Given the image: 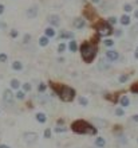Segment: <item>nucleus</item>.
Instances as JSON below:
<instances>
[{
	"label": "nucleus",
	"mask_w": 138,
	"mask_h": 148,
	"mask_svg": "<svg viewBox=\"0 0 138 148\" xmlns=\"http://www.w3.org/2000/svg\"><path fill=\"white\" fill-rule=\"evenodd\" d=\"M50 85L54 88V90L58 93V96L61 97L62 101L70 102V101H73L74 98H75V90H74L73 88H70V86H67V85L56 86V84H50Z\"/></svg>",
	"instance_id": "obj_1"
},
{
	"label": "nucleus",
	"mask_w": 138,
	"mask_h": 148,
	"mask_svg": "<svg viewBox=\"0 0 138 148\" xmlns=\"http://www.w3.org/2000/svg\"><path fill=\"white\" fill-rule=\"evenodd\" d=\"M71 129L75 133H81V135H95L97 128L92 127L91 124H88L84 120H77L71 124Z\"/></svg>",
	"instance_id": "obj_2"
},
{
	"label": "nucleus",
	"mask_w": 138,
	"mask_h": 148,
	"mask_svg": "<svg viewBox=\"0 0 138 148\" xmlns=\"http://www.w3.org/2000/svg\"><path fill=\"white\" fill-rule=\"evenodd\" d=\"M81 54H82V58L86 63H91L94 61L97 55V46L92 45V43H88V42H84L82 43L81 46Z\"/></svg>",
	"instance_id": "obj_3"
},
{
	"label": "nucleus",
	"mask_w": 138,
	"mask_h": 148,
	"mask_svg": "<svg viewBox=\"0 0 138 148\" xmlns=\"http://www.w3.org/2000/svg\"><path fill=\"white\" fill-rule=\"evenodd\" d=\"M95 30L98 31V34H99L101 36H109V35H111V32H113L111 26L107 22H103V20H101L99 23L95 24Z\"/></svg>",
	"instance_id": "obj_4"
},
{
	"label": "nucleus",
	"mask_w": 138,
	"mask_h": 148,
	"mask_svg": "<svg viewBox=\"0 0 138 148\" xmlns=\"http://www.w3.org/2000/svg\"><path fill=\"white\" fill-rule=\"evenodd\" d=\"M3 101L7 104V105H14V94L10 89H5L3 93Z\"/></svg>",
	"instance_id": "obj_5"
},
{
	"label": "nucleus",
	"mask_w": 138,
	"mask_h": 148,
	"mask_svg": "<svg viewBox=\"0 0 138 148\" xmlns=\"http://www.w3.org/2000/svg\"><path fill=\"white\" fill-rule=\"evenodd\" d=\"M23 137H24V140L27 141V143L32 144V143H35V141H36V139H39V135L36 132H26Z\"/></svg>",
	"instance_id": "obj_6"
},
{
	"label": "nucleus",
	"mask_w": 138,
	"mask_h": 148,
	"mask_svg": "<svg viewBox=\"0 0 138 148\" xmlns=\"http://www.w3.org/2000/svg\"><path fill=\"white\" fill-rule=\"evenodd\" d=\"M106 58H107L109 62H114L119 58V53L115 50H107L106 51Z\"/></svg>",
	"instance_id": "obj_7"
},
{
	"label": "nucleus",
	"mask_w": 138,
	"mask_h": 148,
	"mask_svg": "<svg viewBox=\"0 0 138 148\" xmlns=\"http://www.w3.org/2000/svg\"><path fill=\"white\" fill-rule=\"evenodd\" d=\"M48 22L52 27H58V26H61V16L59 15H50L48 16Z\"/></svg>",
	"instance_id": "obj_8"
},
{
	"label": "nucleus",
	"mask_w": 138,
	"mask_h": 148,
	"mask_svg": "<svg viewBox=\"0 0 138 148\" xmlns=\"http://www.w3.org/2000/svg\"><path fill=\"white\" fill-rule=\"evenodd\" d=\"M38 12H39V7H38V5H32V7H30L27 10V18H28V19H34V18H36Z\"/></svg>",
	"instance_id": "obj_9"
},
{
	"label": "nucleus",
	"mask_w": 138,
	"mask_h": 148,
	"mask_svg": "<svg viewBox=\"0 0 138 148\" xmlns=\"http://www.w3.org/2000/svg\"><path fill=\"white\" fill-rule=\"evenodd\" d=\"M84 26H86V22H84V19H82V18H77V19L74 20V27L78 28V30H82Z\"/></svg>",
	"instance_id": "obj_10"
},
{
	"label": "nucleus",
	"mask_w": 138,
	"mask_h": 148,
	"mask_svg": "<svg viewBox=\"0 0 138 148\" xmlns=\"http://www.w3.org/2000/svg\"><path fill=\"white\" fill-rule=\"evenodd\" d=\"M98 69L99 70H109L110 69V63L107 61H105V59H101L99 63H98Z\"/></svg>",
	"instance_id": "obj_11"
},
{
	"label": "nucleus",
	"mask_w": 138,
	"mask_h": 148,
	"mask_svg": "<svg viewBox=\"0 0 138 148\" xmlns=\"http://www.w3.org/2000/svg\"><path fill=\"white\" fill-rule=\"evenodd\" d=\"M35 117H36V120H38L39 123H42V124H43V123H46V121H47V116H46V114H44V113H43V112H38V113H36V116H35Z\"/></svg>",
	"instance_id": "obj_12"
},
{
	"label": "nucleus",
	"mask_w": 138,
	"mask_h": 148,
	"mask_svg": "<svg viewBox=\"0 0 138 148\" xmlns=\"http://www.w3.org/2000/svg\"><path fill=\"white\" fill-rule=\"evenodd\" d=\"M44 34H46V36L48 39L50 38H54L55 36V30H54V27H47L46 30H44Z\"/></svg>",
	"instance_id": "obj_13"
},
{
	"label": "nucleus",
	"mask_w": 138,
	"mask_h": 148,
	"mask_svg": "<svg viewBox=\"0 0 138 148\" xmlns=\"http://www.w3.org/2000/svg\"><path fill=\"white\" fill-rule=\"evenodd\" d=\"M95 145L99 148H103L106 145V140H105L103 137H97L95 139Z\"/></svg>",
	"instance_id": "obj_14"
},
{
	"label": "nucleus",
	"mask_w": 138,
	"mask_h": 148,
	"mask_svg": "<svg viewBox=\"0 0 138 148\" xmlns=\"http://www.w3.org/2000/svg\"><path fill=\"white\" fill-rule=\"evenodd\" d=\"M10 85H11L12 89H16V90H18L20 88V81H19V79H16V78H14V79H11Z\"/></svg>",
	"instance_id": "obj_15"
},
{
	"label": "nucleus",
	"mask_w": 138,
	"mask_h": 148,
	"mask_svg": "<svg viewBox=\"0 0 138 148\" xmlns=\"http://www.w3.org/2000/svg\"><path fill=\"white\" fill-rule=\"evenodd\" d=\"M119 22H121V24H123V26H129V24H130V18L127 15H122Z\"/></svg>",
	"instance_id": "obj_16"
},
{
	"label": "nucleus",
	"mask_w": 138,
	"mask_h": 148,
	"mask_svg": "<svg viewBox=\"0 0 138 148\" xmlns=\"http://www.w3.org/2000/svg\"><path fill=\"white\" fill-rule=\"evenodd\" d=\"M119 101H121V106H123V108H126V106H129V104H130V100H129V98H127L126 96H122Z\"/></svg>",
	"instance_id": "obj_17"
},
{
	"label": "nucleus",
	"mask_w": 138,
	"mask_h": 148,
	"mask_svg": "<svg viewBox=\"0 0 138 148\" xmlns=\"http://www.w3.org/2000/svg\"><path fill=\"white\" fill-rule=\"evenodd\" d=\"M12 69H14V70H22V69H23V63L20 62V61H15V62L12 63Z\"/></svg>",
	"instance_id": "obj_18"
},
{
	"label": "nucleus",
	"mask_w": 138,
	"mask_h": 148,
	"mask_svg": "<svg viewBox=\"0 0 138 148\" xmlns=\"http://www.w3.org/2000/svg\"><path fill=\"white\" fill-rule=\"evenodd\" d=\"M69 49H70V51H71V53H75V51L78 50L77 42H75V40H71V42L69 43Z\"/></svg>",
	"instance_id": "obj_19"
},
{
	"label": "nucleus",
	"mask_w": 138,
	"mask_h": 148,
	"mask_svg": "<svg viewBox=\"0 0 138 148\" xmlns=\"http://www.w3.org/2000/svg\"><path fill=\"white\" fill-rule=\"evenodd\" d=\"M48 42H50V39L47 38V36H42V38L39 39V45H40V46H47V45H48Z\"/></svg>",
	"instance_id": "obj_20"
},
{
	"label": "nucleus",
	"mask_w": 138,
	"mask_h": 148,
	"mask_svg": "<svg viewBox=\"0 0 138 148\" xmlns=\"http://www.w3.org/2000/svg\"><path fill=\"white\" fill-rule=\"evenodd\" d=\"M61 39H65V38H74V34L73 32H61V35H59Z\"/></svg>",
	"instance_id": "obj_21"
},
{
	"label": "nucleus",
	"mask_w": 138,
	"mask_h": 148,
	"mask_svg": "<svg viewBox=\"0 0 138 148\" xmlns=\"http://www.w3.org/2000/svg\"><path fill=\"white\" fill-rule=\"evenodd\" d=\"M79 104L82 106H87L88 105V100L86 97H79Z\"/></svg>",
	"instance_id": "obj_22"
},
{
	"label": "nucleus",
	"mask_w": 138,
	"mask_h": 148,
	"mask_svg": "<svg viewBox=\"0 0 138 148\" xmlns=\"http://www.w3.org/2000/svg\"><path fill=\"white\" fill-rule=\"evenodd\" d=\"M103 45L107 47H113L114 46V40L113 39H106V40H103Z\"/></svg>",
	"instance_id": "obj_23"
},
{
	"label": "nucleus",
	"mask_w": 138,
	"mask_h": 148,
	"mask_svg": "<svg viewBox=\"0 0 138 148\" xmlns=\"http://www.w3.org/2000/svg\"><path fill=\"white\" fill-rule=\"evenodd\" d=\"M127 79H129V75H127V74H122V75L119 77V82H121V84H123V82H126Z\"/></svg>",
	"instance_id": "obj_24"
},
{
	"label": "nucleus",
	"mask_w": 138,
	"mask_h": 148,
	"mask_svg": "<svg viewBox=\"0 0 138 148\" xmlns=\"http://www.w3.org/2000/svg\"><path fill=\"white\" fill-rule=\"evenodd\" d=\"M31 84H28V82H26V84H23V92H30L31 90Z\"/></svg>",
	"instance_id": "obj_25"
},
{
	"label": "nucleus",
	"mask_w": 138,
	"mask_h": 148,
	"mask_svg": "<svg viewBox=\"0 0 138 148\" xmlns=\"http://www.w3.org/2000/svg\"><path fill=\"white\" fill-rule=\"evenodd\" d=\"M65 50H66V45L63 42H61L59 43V46H58V51H59V53H63Z\"/></svg>",
	"instance_id": "obj_26"
},
{
	"label": "nucleus",
	"mask_w": 138,
	"mask_h": 148,
	"mask_svg": "<svg viewBox=\"0 0 138 148\" xmlns=\"http://www.w3.org/2000/svg\"><path fill=\"white\" fill-rule=\"evenodd\" d=\"M46 89H47V85H46V84H40V85L38 86V92H40V93H43V92H44Z\"/></svg>",
	"instance_id": "obj_27"
},
{
	"label": "nucleus",
	"mask_w": 138,
	"mask_h": 148,
	"mask_svg": "<svg viewBox=\"0 0 138 148\" xmlns=\"http://www.w3.org/2000/svg\"><path fill=\"white\" fill-rule=\"evenodd\" d=\"M123 10H125V12H131L133 11V7H131V4H125Z\"/></svg>",
	"instance_id": "obj_28"
},
{
	"label": "nucleus",
	"mask_w": 138,
	"mask_h": 148,
	"mask_svg": "<svg viewBox=\"0 0 138 148\" xmlns=\"http://www.w3.org/2000/svg\"><path fill=\"white\" fill-rule=\"evenodd\" d=\"M117 22H118V20H117V18H115V16H111V18H109V22H107V23L110 24V26H113V24H115Z\"/></svg>",
	"instance_id": "obj_29"
},
{
	"label": "nucleus",
	"mask_w": 138,
	"mask_h": 148,
	"mask_svg": "<svg viewBox=\"0 0 138 148\" xmlns=\"http://www.w3.org/2000/svg\"><path fill=\"white\" fill-rule=\"evenodd\" d=\"M115 114H117V116H123V114H125V110H123L122 108H117V109H115Z\"/></svg>",
	"instance_id": "obj_30"
},
{
	"label": "nucleus",
	"mask_w": 138,
	"mask_h": 148,
	"mask_svg": "<svg viewBox=\"0 0 138 148\" xmlns=\"http://www.w3.org/2000/svg\"><path fill=\"white\" fill-rule=\"evenodd\" d=\"M18 100H23L24 98V92H16V96H15Z\"/></svg>",
	"instance_id": "obj_31"
},
{
	"label": "nucleus",
	"mask_w": 138,
	"mask_h": 148,
	"mask_svg": "<svg viewBox=\"0 0 138 148\" xmlns=\"http://www.w3.org/2000/svg\"><path fill=\"white\" fill-rule=\"evenodd\" d=\"M7 59H8L7 54H4V53L0 54V62H7Z\"/></svg>",
	"instance_id": "obj_32"
},
{
	"label": "nucleus",
	"mask_w": 138,
	"mask_h": 148,
	"mask_svg": "<svg viewBox=\"0 0 138 148\" xmlns=\"http://www.w3.org/2000/svg\"><path fill=\"white\" fill-rule=\"evenodd\" d=\"M44 137H46V139H50L51 137V129L50 128H47L46 131H44Z\"/></svg>",
	"instance_id": "obj_33"
},
{
	"label": "nucleus",
	"mask_w": 138,
	"mask_h": 148,
	"mask_svg": "<svg viewBox=\"0 0 138 148\" xmlns=\"http://www.w3.org/2000/svg\"><path fill=\"white\" fill-rule=\"evenodd\" d=\"M94 123H97V124L99 125V127H103V125H105V124H106V123H105V121L99 120V119H94Z\"/></svg>",
	"instance_id": "obj_34"
},
{
	"label": "nucleus",
	"mask_w": 138,
	"mask_h": 148,
	"mask_svg": "<svg viewBox=\"0 0 138 148\" xmlns=\"http://www.w3.org/2000/svg\"><path fill=\"white\" fill-rule=\"evenodd\" d=\"M30 40H31V35L26 34V35H24V39H23V43H24V45H27V43L30 42Z\"/></svg>",
	"instance_id": "obj_35"
},
{
	"label": "nucleus",
	"mask_w": 138,
	"mask_h": 148,
	"mask_svg": "<svg viewBox=\"0 0 138 148\" xmlns=\"http://www.w3.org/2000/svg\"><path fill=\"white\" fill-rule=\"evenodd\" d=\"M137 34H138V24L131 28V35H137Z\"/></svg>",
	"instance_id": "obj_36"
},
{
	"label": "nucleus",
	"mask_w": 138,
	"mask_h": 148,
	"mask_svg": "<svg viewBox=\"0 0 138 148\" xmlns=\"http://www.w3.org/2000/svg\"><path fill=\"white\" fill-rule=\"evenodd\" d=\"M10 35H11V38H16V36L19 35V31H16V30H12Z\"/></svg>",
	"instance_id": "obj_37"
},
{
	"label": "nucleus",
	"mask_w": 138,
	"mask_h": 148,
	"mask_svg": "<svg viewBox=\"0 0 138 148\" xmlns=\"http://www.w3.org/2000/svg\"><path fill=\"white\" fill-rule=\"evenodd\" d=\"M131 92L133 93H138V84H134V85L131 86Z\"/></svg>",
	"instance_id": "obj_38"
},
{
	"label": "nucleus",
	"mask_w": 138,
	"mask_h": 148,
	"mask_svg": "<svg viewBox=\"0 0 138 148\" xmlns=\"http://www.w3.org/2000/svg\"><path fill=\"white\" fill-rule=\"evenodd\" d=\"M55 131H56L58 133H61V132H65V131H66V128H63V127H62V128H61V127H58V128L55 129Z\"/></svg>",
	"instance_id": "obj_39"
},
{
	"label": "nucleus",
	"mask_w": 138,
	"mask_h": 148,
	"mask_svg": "<svg viewBox=\"0 0 138 148\" xmlns=\"http://www.w3.org/2000/svg\"><path fill=\"white\" fill-rule=\"evenodd\" d=\"M122 35V30H115V36H121Z\"/></svg>",
	"instance_id": "obj_40"
},
{
	"label": "nucleus",
	"mask_w": 138,
	"mask_h": 148,
	"mask_svg": "<svg viewBox=\"0 0 138 148\" xmlns=\"http://www.w3.org/2000/svg\"><path fill=\"white\" fill-rule=\"evenodd\" d=\"M3 12H4V5L3 4H0V15H1Z\"/></svg>",
	"instance_id": "obj_41"
},
{
	"label": "nucleus",
	"mask_w": 138,
	"mask_h": 148,
	"mask_svg": "<svg viewBox=\"0 0 138 148\" xmlns=\"http://www.w3.org/2000/svg\"><path fill=\"white\" fill-rule=\"evenodd\" d=\"M133 120H134L135 123H138V114H134V116H133Z\"/></svg>",
	"instance_id": "obj_42"
},
{
	"label": "nucleus",
	"mask_w": 138,
	"mask_h": 148,
	"mask_svg": "<svg viewBox=\"0 0 138 148\" xmlns=\"http://www.w3.org/2000/svg\"><path fill=\"white\" fill-rule=\"evenodd\" d=\"M0 148H10L8 145H5V144H3V145H0Z\"/></svg>",
	"instance_id": "obj_43"
},
{
	"label": "nucleus",
	"mask_w": 138,
	"mask_h": 148,
	"mask_svg": "<svg viewBox=\"0 0 138 148\" xmlns=\"http://www.w3.org/2000/svg\"><path fill=\"white\" fill-rule=\"evenodd\" d=\"M92 3H99V0H91Z\"/></svg>",
	"instance_id": "obj_44"
},
{
	"label": "nucleus",
	"mask_w": 138,
	"mask_h": 148,
	"mask_svg": "<svg viewBox=\"0 0 138 148\" xmlns=\"http://www.w3.org/2000/svg\"><path fill=\"white\" fill-rule=\"evenodd\" d=\"M134 57H135V58L138 59V53H135V54H134Z\"/></svg>",
	"instance_id": "obj_45"
},
{
	"label": "nucleus",
	"mask_w": 138,
	"mask_h": 148,
	"mask_svg": "<svg viewBox=\"0 0 138 148\" xmlns=\"http://www.w3.org/2000/svg\"><path fill=\"white\" fill-rule=\"evenodd\" d=\"M135 18H138V11H135Z\"/></svg>",
	"instance_id": "obj_46"
},
{
	"label": "nucleus",
	"mask_w": 138,
	"mask_h": 148,
	"mask_svg": "<svg viewBox=\"0 0 138 148\" xmlns=\"http://www.w3.org/2000/svg\"><path fill=\"white\" fill-rule=\"evenodd\" d=\"M137 53H138V49H137Z\"/></svg>",
	"instance_id": "obj_47"
},
{
	"label": "nucleus",
	"mask_w": 138,
	"mask_h": 148,
	"mask_svg": "<svg viewBox=\"0 0 138 148\" xmlns=\"http://www.w3.org/2000/svg\"><path fill=\"white\" fill-rule=\"evenodd\" d=\"M137 4H138V0H137Z\"/></svg>",
	"instance_id": "obj_48"
},
{
	"label": "nucleus",
	"mask_w": 138,
	"mask_h": 148,
	"mask_svg": "<svg viewBox=\"0 0 138 148\" xmlns=\"http://www.w3.org/2000/svg\"><path fill=\"white\" fill-rule=\"evenodd\" d=\"M137 141H138V139H137Z\"/></svg>",
	"instance_id": "obj_49"
}]
</instances>
